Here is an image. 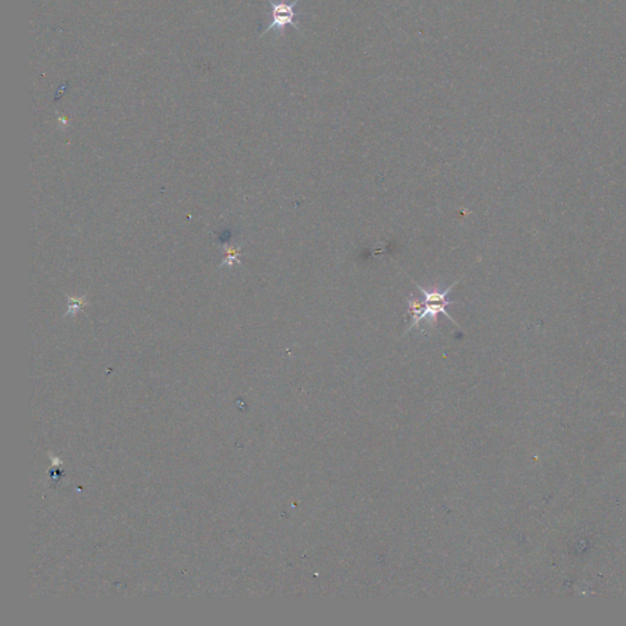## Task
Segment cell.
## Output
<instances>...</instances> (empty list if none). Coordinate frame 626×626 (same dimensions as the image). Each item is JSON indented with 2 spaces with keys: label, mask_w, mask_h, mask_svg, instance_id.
Here are the masks:
<instances>
[{
  "label": "cell",
  "mask_w": 626,
  "mask_h": 626,
  "mask_svg": "<svg viewBox=\"0 0 626 626\" xmlns=\"http://www.w3.org/2000/svg\"><path fill=\"white\" fill-rule=\"evenodd\" d=\"M267 1L268 4L271 5V19H272V23L268 25V27L263 31L261 36L266 35L269 31H273V30H276L278 32L284 33L286 26H291V27H294L299 32L301 31L299 23H296V20H295L296 16H299L295 8H296V5L299 4L301 0H294L293 3H288V1H283V0H279V1L267 0Z\"/></svg>",
  "instance_id": "obj_1"
},
{
  "label": "cell",
  "mask_w": 626,
  "mask_h": 626,
  "mask_svg": "<svg viewBox=\"0 0 626 626\" xmlns=\"http://www.w3.org/2000/svg\"><path fill=\"white\" fill-rule=\"evenodd\" d=\"M458 283H459V281L453 283L450 286H448L447 289H444V290H439L438 288L426 289V288H422L417 283H415V284L419 288V293L424 296V302H426V304L443 305V306H447L448 307L449 305L456 304L455 301H451V300L448 299V295L450 294L451 289Z\"/></svg>",
  "instance_id": "obj_2"
},
{
  "label": "cell",
  "mask_w": 626,
  "mask_h": 626,
  "mask_svg": "<svg viewBox=\"0 0 626 626\" xmlns=\"http://www.w3.org/2000/svg\"><path fill=\"white\" fill-rule=\"evenodd\" d=\"M406 301H407V313L411 319L409 331H411L415 327H419L421 321H424V301L416 299L412 294L406 299Z\"/></svg>",
  "instance_id": "obj_3"
}]
</instances>
